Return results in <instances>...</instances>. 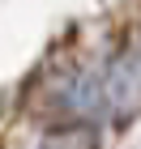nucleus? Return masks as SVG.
I'll return each instance as SVG.
<instances>
[{
  "instance_id": "1",
  "label": "nucleus",
  "mask_w": 141,
  "mask_h": 149,
  "mask_svg": "<svg viewBox=\"0 0 141 149\" xmlns=\"http://www.w3.org/2000/svg\"><path fill=\"white\" fill-rule=\"evenodd\" d=\"M98 90H103V115L128 119L141 111V34L111 60V68L98 77Z\"/></svg>"
}]
</instances>
